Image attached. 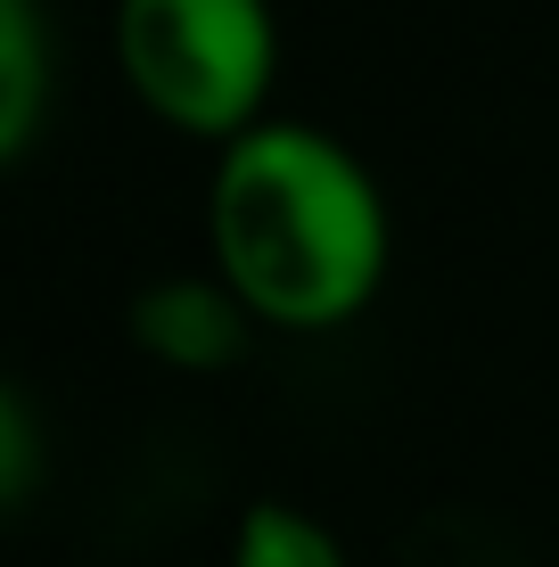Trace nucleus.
I'll return each mask as SVG.
<instances>
[{"label": "nucleus", "mask_w": 559, "mask_h": 567, "mask_svg": "<svg viewBox=\"0 0 559 567\" xmlns=\"http://www.w3.org/2000/svg\"><path fill=\"white\" fill-rule=\"evenodd\" d=\"M222 288L272 329H338L379 297L387 206L330 132L256 124L215 173Z\"/></svg>", "instance_id": "obj_1"}, {"label": "nucleus", "mask_w": 559, "mask_h": 567, "mask_svg": "<svg viewBox=\"0 0 559 567\" xmlns=\"http://www.w3.org/2000/svg\"><path fill=\"white\" fill-rule=\"evenodd\" d=\"M115 58L157 124L230 148L239 132L263 124L280 33L263 0H124Z\"/></svg>", "instance_id": "obj_2"}, {"label": "nucleus", "mask_w": 559, "mask_h": 567, "mask_svg": "<svg viewBox=\"0 0 559 567\" xmlns=\"http://www.w3.org/2000/svg\"><path fill=\"white\" fill-rule=\"evenodd\" d=\"M247 312L230 288H189V280H165V288H148L141 312H132V329H141V346L148 354H165V362H182V370H215L239 354V338H247Z\"/></svg>", "instance_id": "obj_3"}, {"label": "nucleus", "mask_w": 559, "mask_h": 567, "mask_svg": "<svg viewBox=\"0 0 559 567\" xmlns=\"http://www.w3.org/2000/svg\"><path fill=\"white\" fill-rule=\"evenodd\" d=\"M50 100V50H42V17L33 0H0V165L33 141Z\"/></svg>", "instance_id": "obj_4"}, {"label": "nucleus", "mask_w": 559, "mask_h": 567, "mask_svg": "<svg viewBox=\"0 0 559 567\" xmlns=\"http://www.w3.org/2000/svg\"><path fill=\"white\" fill-rule=\"evenodd\" d=\"M230 567H345V543L297 502H256L230 535Z\"/></svg>", "instance_id": "obj_5"}, {"label": "nucleus", "mask_w": 559, "mask_h": 567, "mask_svg": "<svg viewBox=\"0 0 559 567\" xmlns=\"http://www.w3.org/2000/svg\"><path fill=\"white\" fill-rule=\"evenodd\" d=\"M33 477H42V427L17 403V386L0 379V511L33 494Z\"/></svg>", "instance_id": "obj_6"}]
</instances>
